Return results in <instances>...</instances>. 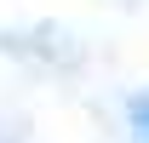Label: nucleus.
<instances>
[{"mask_svg":"<svg viewBox=\"0 0 149 143\" xmlns=\"http://www.w3.org/2000/svg\"><path fill=\"white\" fill-rule=\"evenodd\" d=\"M138 132H143V143H149V103H138Z\"/></svg>","mask_w":149,"mask_h":143,"instance_id":"1","label":"nucleus"}]
</instances>
